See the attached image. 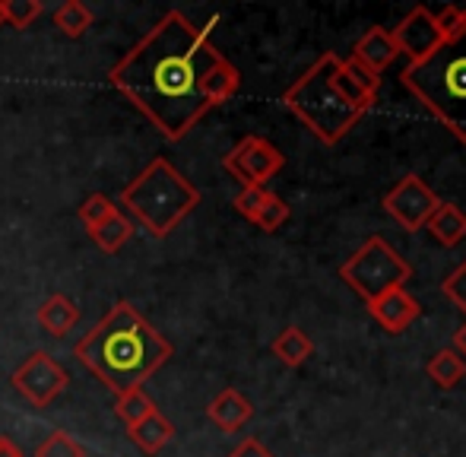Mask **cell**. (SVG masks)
<instances>
[{
	"instance_id": "obj_1",
	"label": "cell",
	"mask_w": 466,
	"mask_h": 457,
	"mask_svg": "<svg viewBox=\"0 0 466 457\" xmlns=\"http://www.w3.org/2000/svg\"><path fill=\"white\" fill-rule=\"evenodd\" d=\"M108 83L130 99L162 137H187L209 108L228 102L241 74L181 10H168L115 67Z\"/></svg>"
},
{
	"instance_id": "obj_2",
	"label": "cell",
	"mask_w": 466,
	"mask_h": 457,
	"mask_svg": "<svg viewBox=\"0 0 466 457\" xmlns=\"http://www.w3.org/2000/svg\"><path fill=\"white\" fill-rule=\"evenodd\" d=\"M172 343L130 302H117L74 346V356L115 397L143 388L172 359Z\"/></svg>"
},
{
	"instance_id": "obj_3",
	"label": "cell",
	"mask_w": 466,
	"mask_h": 457,
	"mask_svg": "<svg viewBox=\"0 0 466 457\" xmlns=\"http://www.w3.org/2000/svg\"><path fill=\"white\" fill-rule=\"evenodd\" d=\"M400 80L457 140L466 143V10L425 61L406 64Z\"/></svg>"
},
{
	"instance_id": "obj_4",
	"label": "cell",
	"mask_w": 466,
	"mask_h": 457,
	"mask_svg": "<svg viewBox=\"0 0 466 457\" xmlns=\"http://www.w3.org/2000/svg\"><path fill=\"white\" fill-rule=\"evenodd\" d=\"M200 204V191L166 159L156 156L121 191V207L153 239H168Z\"/></svg>"
},
{
	"instance_id": "obj_5",
	"label": "cell",
	"mask_w": 466,
	"mask_h": 457,
	"mask_svg": "<svg viewBox=\"0 0 466 457\" xmlns=\"http://www.w3.org/2000/svg\"><path fill=\"white\" fill-rule=\"evenodd\" d=\"M337 61H339L337 51L320 55L318 61L282 93V106L299 117L320 143H327V147L343 140L359 124V117H362V112L346 106L337 96V89H333V67H337Z\"/></svg>"
},
{
	"instance_id": "obj_6",
	"label": "cell",
	"mask_w": 466,
	"mask_h": 457,
	"mask_svg": "<svg viewBox=\"0 0 466 457\" xmlns=\"http://www.w3.org/2000/svg\"><path fill=\"white\" fill-rule=\"evenodd\" d=\"M339 277H343L346 286H352L365 302H374V299L384 296V292L403 289V283L412 277V267L406 264L403 254L393 251L380 235H371V239L339 267Z\"/></svg>"
},
{
	"instance_id": "obj_7",
	"label": "cell",
	"mask_w": 466,
	"mask_h": 457,
	"mask_svg": "<svg viewBox=\"0 0 466 457\" xmlns=\"http://www.w3.org/2000/svg\"><path fill=\"white\" fill-rule=\"evenodd\" d=\"M13 388L32 403V407H48L57 394H64L70 384V375L51 352L35 350L16 371H13Z\"/></svg>"
},
{
	"instance_id": "obj_8",
	"label": "cell",
	"mask_w": 466,
	"mask_h": 457,
	"mask_svg": "<svg viewBox=\"0 0 466 457\" xmlns=\"http://www.w3.org/2000/svg\"><path fill=\"white\" fill-rule=\"evenodd\" d=\"M222 166H226V172L235 181H241V188H264L286 166V156L270 140H264V137H245L222 159Z\"/></svg>"
},
{
	"instance_id": "obj_9",
	"label": "cell",
	"mask_w": 466,
	"mask_h": 457,
	"mask_svg": "<svg viewBox=\"0 0 466 457\" xmlns=\"http://www.w3.org/2000/svg\"><path fill=\"white\" fill-rule=\"evenodd\" d=\"M438 204H441L438 194L431 191L419 175H406V178L400 181L397 188H390L387 198H384L387 217H390L400 228H406V232H419V228H425L429 217L438 210Z\"/></svg>"
},
{
	"instance_id": "obj_10",
	"label": "cell",
	"mask_w": 466,
	"mask_h": 457,
	"mask_svg": "<svg viewBox=\"0 0 466 457\" xmlns=\"http://www.w3.org/2000/svg\"><path fill=\"white\" fill-rule=\"evenodd\" d=\"M390 36L400 55L410 57V64L425 61V57L444 42V32H441V25H438L435 13L425 10V6H412V10L400 19Z\"/></svg>"
},
{
	"instance_id": "obj_11",
	"label": "cell",
	"mask_w": 466,
	"mask_h": 457,
	"mask_svg": "<svg viewBox=\"0 0 466 457\" xmlns=\"http://www.w3.org/2000/svg\"><path fill=\"white\" fill-rule=\"evenodd\" d=\"M369 311L387 334H403L419 318V302L406 289H390L374 299V302H369Z\"/></svg>"
},
{
	"instance_id": "obj_12",
	"label": "cell",
	"mask_w": 466,
	"mask_h": 457,
	"mask_svg": "<svg viewBox=\"0 0 466 457\" xmlns=\"http://www.w3.org/2000/svg\"><path fill=\"white\" fill-rule=\"evenodd\" d=\"M397 55H400V51H397V45H393L390 32L380 29V25H374V29H369L356 42V48H352L350 61L362 64L365 70H371L374 76H380L387 67H390L393 61H397Z\"/></svg>"
},
{
	"instance_id": "obj_13",
	"label": "cell",
	"mask_w": 466,
	"mask_h": 457,
	"mask_svg": "<svg viewBox=\"0 0 466 457\" xmlns=\"http://www.w3.org/2000/svg\"><path fill=\"white\" fill-rule=\"evenodd\" d=\"M207 416L222 429V432H238V429L254 416V407L241 391L226 388L213 397V403L207 407Z\"/></svg>"
},
{
	"instance_id": "obj_14",
	"label": "cell",
	"mask_w": 466,
	"mask_h": 457,
	"mask_svg": "<svg viewBox=\"0 0 466 457\" xmlns=\"http://www.w3.org/2000/svg\"><path fill=\"white\" fill-rule=\"evenodd\" d=\"M76 321H80V305L70 296H64V292H55V296L38 305V324L51 337H67L76 328Z\"/></svg>"
},
{
	"instance_id": "obj_15",
	"label": "cell",
	"mask_w": 466,
	"mask_h": 457,
	"mask_svg": "<svg viewBox=\"0 0 466 457\" xmlns=\"http://www.w3.org/2000/svg\"><path fill=\"white\" fill-rule=\"evenodd\" d=\"M425 228L435 235L438 245L457 248L466 239V213L457 204H444V200H441V204H438V210L429 217Z\"/></svg>"
},
{
	"instance_id": "obj_16",
	"label": "cell",
	"mask_w": 466,
	"mask_h": 457,
	"mask_svg": "<svg viewBox=\"0 0 466 457\" xmlns=\"http://www.w3.org/2000/svg\"><path fill=\"white\" fill-rule=\"evenodd\" d=\"M127 435H130V442H134V445L140 448L143 454H159L162 448L172 442L175 426L159 413V410H156V413H149L147 420H140L137 426H130Z\"/></svg>"
},
{
	"instance_id": "obj_17",
	"label": "cell",
	"mask_w": 466,
	"mask_h": 457,
	"mask_svg": "<svg viewBox=\"0 0 466 457\" xmlns=\"http://www.w3.org/2000/svg\"><path fill=\"white\" fill-rule=\"evenodd\" d=\"M311 352H314V343L301 328H286L277 340H273V356H277L282 365H289V369L305 365Z\"/></svg>"
},
{
	"instance_id": "obj_18",
	"label": "cell",
	"mask_w": 466,
	"mask_h": 457,
	"mask_svg": "<svg viewBox=\"0 0 466 457\" xmlns=\"http://www.w3.org/2000/svg\"><path fill=\"white\" fill-rule=\"evenodd\" d=\"M466 375V359L457 350H438L429 362V378L438 384V388H454L461 384Z\"/></svg>"
},
{
	"instance_id": "obj_19",
	"label": "cell",
	"mask_w": 466,
	"mask_h": 457,
	"mask_svg": "<svg viewBox=\"0 0 466 457\" xmlns=\"http://www.w3.org/2000/svg\"><path fill=\"white\" fill-rule=\"evenodd\" d=\"M333 89H337V96L346 102V106H352L356 112H371V106H374V99L378 96H371L369 89H362L356 80L350 76V70H346V64H343V57L337 61V67H333Z\"/></svg>"
},
{
	"instance_id": "obj_20",
	"label": "cell",
	"mask_w": 466,
	"mask_h": 457,
	"mask_svg": "<svg viewBox=\"0 0 466 457\" xmlns=\"http://www.w3.org/2000/svg\"><path fill=\"white\" fill-rule=\"evenodd\" d=\"M93 235V241L98 248H102L105 254H115V251H121L124 245L130 241V235H134V223H130L127 217H124L121 210L115 213L111 219H105L102 226L96 228V232H89Z\"/></svg>"
},
{
	"instance_id": "obj_21",
	"label": "cell",
	"mask_w": 466,
	"mask_h": 457,
	"mask_svg": "<svg viewBox=\"0 0 466 457\" xmlns=\"http://www.w3.org/2000/svg\"><path fill=\"white\" fill-rule=\"evenodd\" d=\"M93 23H96V13L86 4H80V0H67V4H61L55 10V25L70 38H80Z\"/></svg>"
},
{
	"instance_id": "obj_22",
	"label": "cell",
	"mask_w": 466,
	"mask_h": 457,
	"mask_svg": "<svg viewBox=\"0 0 466 457\" xmlns=\"http://www.w3.org/2000/svg\"><path fill=\"white\" fill-rule=\"evenodd\" d=\"M115 413H117V420L124 422V426H137L140 420H147L149 413H156V403H153V397L147 394L143 388H137V391H130V394H121L115 401Z\"/></svg>"
},
{
	"instance_id": "obj_23",
	"label": "cell",
	"mask_w": 466,
	"mask_h": 457,
	"mask_svg": "<svg viewBox=\"0 0 466 457\" xmlns=\"http://www.w3.org/2000/svg\"><path fill=\"white\" fill-rule=\"evenodd\" d=\"M42 13H45L42 0H4V23L19 32L29 29Z\"/></svg>"
},
{
	"instance_id": "obj_24",
	"label": "cell",
	"mask_w": 466,
	"mask_h": 457,
	"mask_svg": "<svg viewBox=\"0 0 466 457\" xmlns=\"http://www.w3.org/2000/svg\"><path fill=\"white\" fill-rule=\"evenodd\" d=\"M117 213V204L111 198H105V194H89L86 200L80 204V223L89 228V232H96L98 226L105 223V219H111Z\"/></svg>"
},
{
	"instance_id": "obj_25",
	"label": "cell",
	"mask_w": 466,
	"mask_h": 457,
	"mask_svg": "<svg viewBox=\"0 0 466 457\" xmlns=\"http://www.w3.org/2000/svg\"><path fill=\"white\" fill-rule=\"evenodd\" d=\"M35 457H86V448L74 439L70 432H51L42 445L35 448Z\"/></svg>"
},
{
	"instance_id": "obj_26",
	"label": "cell",
	"mask_w": 466,
	"mask_h": 457,
	"mask_svg": "<svg viewBox=\"0 0 466 457\" xmlns=\"http://www.w3.org/2000/svg\"><path fill=\"white\" fill-rule=\"evenodd\" d=\"M289 219V204L282 198H277V194L267 191L264 204H260V210L254 213L251 223L258 228H264V232H277V228Z\"/></svg>"
},
{
	"instance_id": "obj_27",
	"label": "cell",
	"mask_w": 466,
	"mask_h": 457,
	"mask_svg": "<svg viewBox=\"0 0 466 457\" xmlns=\"http://www.w3.org/2000/svg\"><path fill=\"white\" fill-rule=\"evenodd\" d=\"M441 292L466 315V260H463V264H457L454 270L448 273V279L441 283Z\"/></svg>"
},
{
	"instance_id": "obj_28",
	"label": "cell",
	"mask_w": 466,
	"mask_h": 457,
	"mask_svg": "<svg viewBox=\"0 0 466 457\" xmlns=\"http://www.w3.org/2000/svg\"><path fill=\"white\" fill-rule=\"evenodd\" d=\"M264 198H267V188H241V194L232 200V204H235V210H238L245 219H254V213L260 210Z\"/></svg>"
},
{
	"instance_id": "obj_29",
	"label": "cell",
	"mask_w": 466,
	"mask_h": 457,
	"mask_svg": "<svg viewBox=\"0 0 466 457\" xmlns=\"http://www.w3.org/2000/svg\"><path fill=\"white\" fill-rule=\"evenodd\" d=\"M346 64V70H350V76L359 83L362 89H369L371 96H378V89H380V76H374L371 70H365L362 64H356V61H343Z\"/></svg>"
},
{
	"instance_id": "obj_30",
	"label": "cell",
	"mask_w": 466,
	"mask_h": 457,
	"mask_svg": "<svg viewBox=\"0 0 466 457\" xmlns=\"http://www.w3.org/2000/svg\"><path fill=\"white\" fill-rule=\"evenodd\" d=\"M228 457H273V454L267 452V448L260 445L258 439H245V442H241V445L235 448V452L228 454Z\"/></svg>"
},
{
	"instance_id": "obj_31",
	"label": "cell",
	"mask_w": 466,
	"mask_h": 457,
	"mask_svg": "<svg viewBox=\"0 0 466 457\" xmlns=\"http://www.w3.org/2000/svg\"><path fill=\"white\" fill-rule=\"evenodd\" d=\"M0 457H25L19 452V445L13 439H6V435H0Z\"/></svg>"
},
{
	"instance_id": "obj_32",
	"label": "cell",
	"mask_w": 466,
	"mask_h": 457,
	"mask_svg": "<svg viewBox=\"0 0 466 457\" xmlns=\"http://www.w3.org/2000/svg\"><path fill=\"white\" fill-rule=\"evenodd\" d=\"M454 350L461 352V356H466V324L461 330H457V337H454Z\"/></svg>"
},
{
	"instance_id": "obj_33",
	"label": "cell",
	"mask_w": 466,
	"mask_h": 457,
	"mask_svg": "<svg viewBox=\"0 0 466 457\" xmlns=\"http://www.w3.org/2000/svg\"><path fill=\"white\" fill-rule=\"evenodd\" d=\"M0 25H4V0H0Z\"/></svg>"
}]
</instances>
